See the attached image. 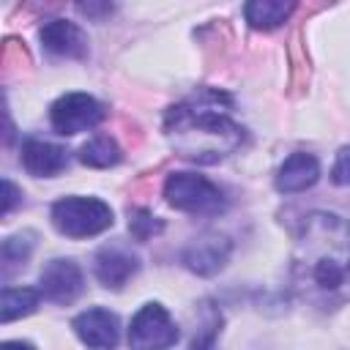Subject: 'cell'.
Wrapping results in <instances>:
<instances>
[{
	"label": "cell",
	"mask_w": 350,
	"mask_h": 350,
	"mask_svg": "<svg viewBox=\"0 0 350 350\" xmlns=\"http://www.w3.org/2000/svg\"><path fill=\"white\" fill-rule=\"evenodd\" d=\"M317 178H320V161H317V156L304 153V150H295V153H290L279 164L273 183H276V189L282 194H298V191L312 189L317 183Z\"/></svg>",
	"instance_id": "12"
},
{
	"label": "cell",
	"mask_w": 350,
	"mask_h": 350,
	"mask_svg": "<svg viewBox=\"0 0 350 350\" xmlns=\"http://www.w3.org/2000/svg\"><path fill=\"white\" fill-rule=\"evenodd\" d=\"M77 8H79L82 14H88V16H96V14H109V11H112V5H107V3H104V5H77Z\"/></svg>",
	"instance_id": "22"
},
{
	"label": "cell",
	"mask_w": 350,
	"mask_h": 350,
	"mask_svg": "<svg viewBox=\"0 0 350 350\" xmlns=\"http://www.w3.org/2000/svg\"><path fill=\"white\" fill-rule=\"evenodd\" d=\"M164 230V221L159 216H153L150 211L145 208H134L129 211V232L137 238V241H150L153 235H159Z\"/></svg>",
	"instance_id": "18"
},
{
	"label": "cell",
	"mask_w": 350,
	"mask_h": 350,
	"mask_svg": "<svg viewBox=\"0 0 350 350\" xmlns=\"http://www.w3.org/2000/svg\"><path fill=\"white\" fill-rule=\"evenodd\" d=\"M79 161L85 164V167H93V170H107V167H115L118 161H120V145L112 139V137H107V134H98V137H93V139H88L82 148H79Z\"/></svg>",
	"instance_id": "15"
},
{
	"label": "cell",
	"mask_w": 350,
	"mask_h": 350,
	"mask_svg": "<svg viewBox=\"0 0 350 350\" xmlns=\"http://www.w3.org/2000/svg\"><path fill=\"white\" fill-rule=\"evenodd\" d=\"M293 293L323 312L350 304V221L314 211L304 216L290 257Z\"/></svg>",
	"instance_id": "1"
},
{
	"label": "cell",
	"mask_w": 350,
	"mask_h": 350,
	"mask_svg": "<svg viewBox=\"0 0 350 350\" xmlns=\"http://www.w3.org/2000/svg\"><path fill=\"white\" fill-rule=\"evenodd\" d=\"M33 246H36V232H30V230L16 232V235H8V238L3 241V246H0V257H3V273H8L14 265L25 262V260L30 257Z\"/></svg>",
	"instance_id": "17"
},
{
	"label": "cell",
	"mask_w": 350,
	"mask_h": 350,
	"mask_svg": "<svg viewBox=\"0 0 350 350\" xmlns=\"http://www.w3.org/2000/svg\"><path fill=\"white\" fill-rule=\"evenodd\" d=\"M107 109L104 104L90 96V93H63L52 107H49V123L57 134L63 137H74L79 131L96 129L104 120Z\"/></svg>",
	"instance_id": "6"
},
{
	"label": "cell",
	"mask_w": 350,
	"mask_h": 350,
	"mask_svg": "<svg viewBox=\"0 0 350 350\" xmlns=\"http://www.w3.org/2000/svg\"><path fill=\"white\" fill-rule=\"evenodd\" d=\"M38 38L44 44L46 52L57 55V57H71V60H85L90 55L88 46V36L77 22L68 19H49L41 30Z\"/></svg>",
	"instance_id": "11"
},
{
	"label": "cell",
	"mask_w": 350,
	"mask_h": 350,
	"mask_svg": "<svg viewBox=\"0 0 350 350\" xmlns=\"http://www.w3.org/2000/svg\"><path fill=\"white\" fill-rule=\"evenodd\" d=\"M74 334L90 350H115L120 342V320L104 306H90L71 320Z\"/></svg>",
	"instance_id": "8"
},
{
	"label": "cell",
	"mask_w": 350,
	"mask_h": 350,
	"mask_svg": "<svg viewBox=\"0 0 350 350\" xmlns=\"http://www.w3.org/2000/svg\"><path fill=\"white\" fill-rule=\"evenodd\" d=\"M331 180L336 186H350V145H345L336 159H334V167H331Z\"/></svg>",
	"instance_id": "19"
},
{
	"label": "cell",
	"mask_w": 350,
	"mask_h": 350,
	"mask_svg": "<svg viewBox=\"0 0 350 350\" xmlns=\"http://www.w3.org/2000/svg\"><path fill=\"white\" fill-rule=\"evenodd\" d=\"M16 200H19V189L5 178V180H3V216L11 213V208L16 205Z\"/></svg>",
	"instance_id": "20"
},
{
	"label": "cell",
	"mask_w": 350,
	"mask_h": 350,
	"mask_svg": "<svg viewBox=\"0 0 350 350\" xmlns=\"http://www.w3.org/2000/svg\"><path fill=\"white\" fill-rule=\"evenodd\" d=\"M230 252H232V243H230L227 235L208 232V235H202V238H194V241L183 249L180 260H183V265H186L191 273H197V276H213V273H219V271L227 265Z\"/></svg>",
	"instance_id": "9"
},
{
	"label": "cell",
	"mask_w": 350,
	"mask_h": 350,
	"mask_svg": "<svg viewBox=\"0 0 350 350\" xmlns=\"http://www.w3.org/2000/svg\"><path fill=\"white\" fill-rule=\"evenodd\" d=\"M0 350H36V345H30V342H25V339H5V342L0 345Z\"/></svg>",
	"instance_id": "21"
},
{
	"label": "cell",
	"mask_w": 350,
	"mask_h": 350,
	"mask_svg": "<svg viewBox=\"0 0 350 350\" xmlns=\"http://www.w3.org/2000/svg\"><path fill=\"white\" fill-rule=\"evenodd\" d=\"M82 290H85V273L74 260L55 257L41 268L38 293L46 301H52L57 306H68L82 295Z\"/></svg>",
	"instance_id": "7"
},
{
	"label": "cell",
	"mask_w": 350,
	"mask_h": 350,
	"mask_svg": "<svg viewBox=\"0 0 350 350\" xmlns=\"http://www.w3.org/2000/svg\"><path fill=\"white\" fill-rule=\"evenodd\" d=\"M224 96L202 93L180 101L164 115V134L178 156L197 164H216L243 142V129L219 107Z\"/></svg>",
	"instance_id": "2"
},
{
	"label": "cell",
	"mask_w": 350,
	"mask_h": 350,
	"mask_svg": "<svg viewBox=\"0 0 350 350\" xmlns=\"http://www.w3.org/2000/svg\"><path fill=\"white\" fill-rule=\"evenodd\" d=\"M22 167L33 178H55L68 167V150L46 139L22 142Z\"/></svg>",
	"instance_id": "13"
},
{
	"label": "cell",
	"mask_w": 350,
	"mask_h": 350,
	"mask_svg": "<svg viewBox=\"0 0 350 350\" xmlns=\"http://www.w3.org/2000/svg\"><path fill=\"white\" fill-rule=\"evenodd\" d=\"M41 293L33 287H3V306H0V320L11 323L19 317H27L36 312Z\"/></svg>",
	"instance_id": "16"
},
{
	"label": "cell",
	"mask_w": 350,
	"mask_h": 350,
	"mask_svg": "<svg viewBox=\"0 0 350 350\" xmlns=\"http://www.w3.org/2000/svg\"><path fill=\"white\" fill-rule=\"evenodd\" d=\"M293 11L295 3H282V0H252L243 5V16L254 30H273L284 25Z\"/></svg>",
	"instance_id": "14"
},
{
	"label": "cell",
	"mask_w": 350,
	"mask_h": 350,
	"mask_svg": "<svg viewBox=\"0 0 350 350\" xmlns=\"http://www.w3.org/2000/svg\"><path fill=\"white\" fill-rule=\"evenodd\" d=\"M137 271H139V260L126 246L112 243V246H101L93 254V276L107 290H120Z\"/></svg>",
	"instance_id": "10"
},
{
	"label": "cell",
	"mask_w": 350,
	"mask_h": 350,
	"mask_svg": "<svg viewBox=\"0 0 350 350\" xmlns=\"http://www.w3.org/2000/svg\"><path fill=\"white\" fill-rule=\"evenodd\" d=\"M52 227L66 238H93L112 227L115 213L112 208L98 197H60L49 208Z\"/></svg>",
	"instance_id": "3"
},
{
	"label": "cell",
	"mask_w": 350,
	"mask_h": 350,
	"mask_svg": "<svg viewBox=\"0 0 350 350\" xmlns=\"http://www.w3.org/2000/svg\"><path fill=\"white\" fill-rule=\"evenodd\" d=\"M164 200L191 216H216L227 208L221 189L197 172H172L164 180Z\"/></svg>",
	"instance_id": "4"
},
{
	"label": "cell",
	"mask_w": 350,
	"mask_h": 350,
	"mask_svg": "<svg viewBox=\"0 0 350 350\" xmlns=\"http://www.w3.org/2000/svg\"><path fill=\"white\" fill-rule=\"evenodd\" d=\"M178 339H180V331L159 301L142 304L131 317V325H129L131 350H170Z\"/></svg>",
	"instance_id": "5"
}]
</instances>
